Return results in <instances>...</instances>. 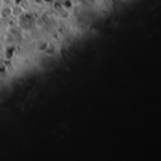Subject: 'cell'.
I'll return each mask as SVG.
<instances>
[{
  "label": "cell",
  "mask_w": 161,
  "mask_h": 161,
  "mask_svg": "<svg viewBox=\"0 0 161 161\" xmlns=\"http://www.w3.org/2000/svg\"><path fill=\"white\" fill-rule=\"evenodd\" d=\"M13 14V8L10 7H3L0 10V16L4 19L9 18Z\"/></svg>",
  "instance_id": "obj_1"
}]
</instances>
